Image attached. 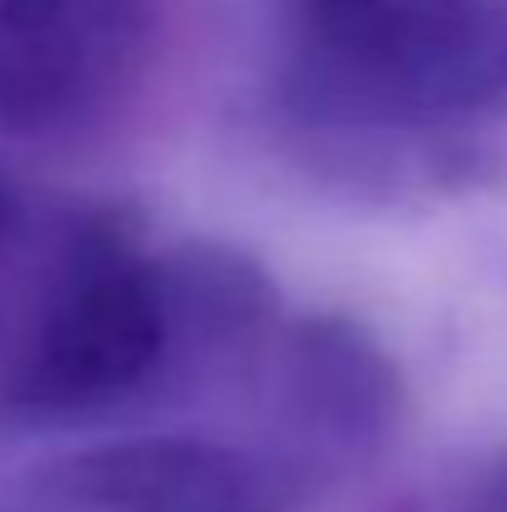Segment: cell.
<instances>
[{"label": "cell", "instance_id": "277c9868", "mask_svg": "<svg viewBox=\"0 0 507 512\" xmlns=\"http://www.w3.org/2000/svg\"><path fill=\"white\" fill-rule=\"evenodd\" d=\"M40 488L75 512H299L309 468L229 438L145 433L50 463Z\"/></svg>", "mask_w": 507, "mask_h": 512}, {"label": "cell", "instance_id": "52a82bcc", "mask_svg": "<svg viewBox=\"0 0 507 512\" xmlns=\"http://www.w3.org/2000/svg\"><path fill=\"white\" fill-rule=\"evenodd\" d=\"M10 219H15V204H10V194H5V184H0V244H5V234H10Z\"/></svg>", "mask_w": 507, "mask_h": 512}, {"label": "cell", "instance_id": "6da1fadb", "mask_svg": "<svg viewBox=\"0 0 507 512\" xmlns=\"http://www.w3.org/2000/svg\"><path fill=\"white\" fill-rule=\"evenodd\" d=\"M274 110L353 194H443L507 115V0H284Z\"/></svg>", "mask_w": 507, "mask_h": 512}, {"label": "cell", "instance_id": "5b68a950", "mask_svg": "<svg viewBox=\"0 0 507 512\" xmlns=\"http://www.w3.org/2000/svg\"><path fill=\"white\" fill-rule=\"evenodd\" d=\"M289 418L324 458H353L383 443L398 418L393 358L348 319L299 324L284 343Z\"/></svg>", "mask_w": 507, "mask_h": 512}, {"label": "cell", "instance_id": "3957f363", "mask_svg": "<svg viewBox=\"0 0 507 512\" xmlns=\"http://www.w3.org/2000/svg\"><path fill=\"white\" fill-rule=\"evenodd\" d=\"M160 0H0V130L70 140L145 80Z\"/></svg>", "mask_w": 507, "mask_h": 512}, {"label": "cell", "instance_id": "8992f818", "mask_svg": "<svg viewBox=\"0 0 507 512\" xmlns=\"http://www.w3.org/2000/svg\"><path fill=\"white\" fill-rule=\"evenodd\" d=\"M483 512H507V463L488 478V493H483Z\"/></svg>", "mask_w": 507, "mask_h": 512}, {"label": "cell", "instance_id": "7a4b0ae2", "mask_svg": "<svg viewBox=\"0 0 507 512\" xmlns=\"http://www.w3.org/2000/svg\"><path fill=\"white\" fill-rule=\"evenodd\" d=\"M269 319L264 274L229 249L150 254L120 229L75 244L5 368V413L35 428L105 418L189 358L224 353Z\"/></svg>", "mask_w": 507, "mask_h": 512}]
</instances>
